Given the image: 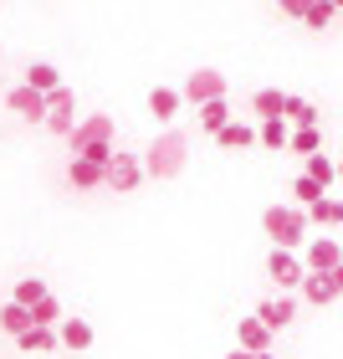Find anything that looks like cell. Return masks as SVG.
<instances>
[{
	"mask_svg": "<svg viewBox=\"0 0 343 359\" xmlns=\"http://www.w3.org/2000/svg\"><path fill=\"white\" fill-rule=\"evenodd\" d=\"M256 318H261V323H267V329L276 334V329H287V323H292V318H298V303H292V298H276V303H261V308H256Z\"/></svg>",
	"mask_w": 343,
	"mask_h": 359,
	"instance_id": "15",
	"label": "cell"
},
{
	"mask_svg": "<svg viewBox=\"0 0 343 359\" xmlns=\"http://www.w3.org/2000/svg\"><path fill=\"white\" fill-rule=\"evenodd\" d=\"M307 272H333L338 262H343V241H333V236H307Z\"/></svg>",
	"mask_w": 343,
	"mask_h": 359,
	"instance_id": "7",
	"label": "cell"
},
{
	"mask_svg": "<svg viewBox=\"0 0 343 359\" xmlns=\"http://www.w3.org/2000/svg\"><path fill=\"white\" fill-rule=\"evenodd\" d=\"M282 118H287L292 128H313V123H318V108L307 103V97H292V93H287V113H282Z\"/></svg>",
	"mask_w": 343,
	"mask_h": 359,
	"instance_id": "22",
	"label": "cell"
},
{
	"mask_svg": "<svg viewBox=\"0 0 343 359\" xmlns=\"http://www.w3.org/2000/svg\"><path fill=\"white\" fill-rule=\"evenodd\" d=\"M302 159H307V175L323 180V185H333V180H338V165H333L328 154H318V149H313V154H302Z\"/></svg>",
	"mask_w": 343,
	"mask_h": 359,
	"instance_id": "28",
	"label": "cell"
},
{
	"mask_svg": "<svg viewBox=\"0 0 343 359\" xmlns=\"http://www.w3.org/2000/svg\"><path fill=\"white\" fill-rule=\"evenodd\" d=\"M251 359H276V354H272V349H256V354H251Z\"/></svg>",
	"mask_w": 343,
	"mask_h": 359,
	"instance_id": "34",
	"label": "cell"
},
{
	"mask_svg": "<svg viewBox=\"0 0 343 359\" xmlns=\"http://www.w3.org/2000/svg\"><path fill=\"white\" fill-rule=\"evenodd\" d=\"M338 180H343V159H338Z\"/></svg>",
	"mask_w": 343,
	"mask_h": 359,
	"instance_id": "36",
	"label": "cell"
},
{
	"mask_svg": "<svg viewBox=\"0 0 343 359\" xmlns=\"http://www.w3.org/2000/svg\"><path fill=\"white\" fill-rule=\"evenodd\" d=\"M323 190H328V185H323V180H313L307 170H302L298 180H292V195H298V205H313V201H318Z\"/></svg>",
	"mask_w": 343,
	"mask_h": 359,
	"instance_id": "26",
	"label": "cell"
},
{
	"mask_svg": "<svg viewBox=\"0 0 343 359\" xmlns=\"http://www.w3.org/2000/svg\"><path fill=\"white\" fill-rule=\"evenodd\" d=\"M216 144H220V149H251V144H261V134H256L251 123H241V118H231V123H225L220 134H216Z\"/></svg>",
	"mask_w": 343,
	"mask_h": 359,
	"instance_id": "14",
	"label": "cell"
},
{
	"mask_svg": "<svg viewBox=\"0 0 343 359\" xmlns=\"http://www.w3.org/2000/svg\"><path fill=\"white\" fill-rule=\"evenodd\" d=\"M307 221H313V226H343V201H333V195L323 190L318 201L307 205Z\"/></svg>",
	"mask_w": 343,
	"mask_h": 359,
	"instance_id": "16",
	"label": "cell"
},
{
	"mask_svg": "<svg viewBox=\"0 0 343 359\" xmlns=\"http://www.w3.org/2000/svg\"><path fill=\"white\" fill-rule=\"evenodd\" d=\"M67 180L77 190H97V185H108V165H103V159H92V154H72Z\"/></svg>",
	"mask_w": 343,
	"mask_h": 359,
	"instance_id": "8",
	"label": "cell"
},
{
	"mask_svg": "<svg viewBox=\"0 0 343 359\" xmlns=\"http://www.w3.org/2000/svg\"><path fill=\"white\" fill-rule=\"evenodd\" d=\"M26 83H31V88H41V93H52V88L62 83V72L52 67V62H31V67H26Z\"/></svg>",
	"mask_w": 343,
	"mask_h": 359,
	"instance_id": "23",
	"label": "cell"
},
{
	"mask_svg": "<svg viewBox=\"0 0 343 359\" xmlns=\"http://www.w3.org/2000/svg\"><path fill=\"white\" fill-rule=\"evenodd\" d=\"M41 292H46V283H41V277H21V283H15V303H36L41 298Z\"/></svg>",
	"mask_w": 343,
	"mask_h": 359,
	"instance_id": "30",
	"label": "cell"
},
{
	"mask_svg": "<svg viewBox=\"0 0 343 359\" xmlns=\"http://www.w3.org/2000/svg\"><path fill=\"white\" fill-rule=\"evenodd\" d=\"M302 298L318 303V308H328L333 298H343V292H338V283H333V272H307V277H302Z\"/></svg>",
	"mask_w": 343,
	"mask_h": 359,
	"instance_id": "11",
	"label": "cell"
},
{
	"mask_svg": "<svg viewBox=\"0 0 343 359\" xmlns=\"http://www.w3.org/2000/svg\"><path fill=\"white\" fill-rule=\"evenodd\" d=\"M225 359H251V354H246V349H236V354H225Z\"/></svg>",
	"mask_w": 343,
	"mask_h": 359,
	"instance_id": "35",
	"label": "cell"
},
{
	"mask_svg": "<svg viewBox=\"0 0 343 359\" xmlns=\"http://www.w3.org/2000/svg\"><path fill=\"white\" fill-rule=\"evenodd\" d=\"M67 144H72V154L92 149V144H113V113H92V118H83L67 134Z\"/></svg>",
	"mask_w": 343,
	"mask_h": 359,
	"instance_id": "3",
	"label": "cell"
},
{
	"mask_svg": "<svg viewBox=\"0 0 343 359\" xmlns=\"http://www.w3.org/2000/svg\"><path fill=\"white\" fill-rule=\"evenodd\" d=\"M261 149H287V139H292V123L287 118H261Z\"/></svg>",
	"mask_w": 343,
	"mask_h": 359,
	"instance_id": "20",
	"label": "cell"
},
{
	"mask_svg": "<svg viewBox=\"0 0 343 359\" xmlns=\"http://www.w3.org/2000/svg\"><path fill=\"white\" fill-rule=\"evenodd\" d=\"M185 97H190V103H210V97H225V77H220L216 67L190 72V77H185Z\"/></svg>",
	"mask_w": 343,
	"mask_h": 359,
	"instance_id": "9",
	"label": "cell"
},
{
	"mask_svg": "<svg viewBox=\"0 0 343 359\" xmlns=\"http://www.w3.org/2000/svg\"><path fill=\"white\" fill-rule=\"evenodd\" d=\"M225 123H231V103H225V97H210V103H200V128H205V134H220Z\"/></svg>",
	"mask_w": 343,
	"mask_h": 359,
	"instance_id": "19",
	"label": "cell"
},
{
	"mask_svg": "<svg viewBox=\"0 0 343 359\" xmlns=\"http://www.w3.org/2000/svg\"><path fill=\"white\" fill-rule=\"evenodd\" d=\"M236 339H241V349H246V354H256V349H272V329H267V323H261L256 313L236 323Z\"/></svg>",
	"mask_w": 343,
	"mask_h": 359,
	"instance_id": "12",
	"label": "cell"
},
{
	"mask_svg": "<svg viewBox=\"0 0 343 359\" xmlns=\"http://www.w3.org/2000/svg\"><path fill=\"white\" fill-rule=\"evenodd\" d=\"M62 344H67V349H88L92 344V323L88 318H62Z\"/></svg>",
	"mask_w": 343,
	"mask_h": 359,
	"instance_id": "21",
	"label": "cell"
},
{
	"mask_svg": "<svg viewBox=\"0 0 343 359\" xmlns=\"http://www.w3.org/2000/svg\"><path fill=\"white\" fill-rule=\"evenodd\" d=\"M139 180H144V159L139 154H113L108 159V190L128 195V190H139Z\"/></svg>",
	"mask_w": 343,
	"mask_h": 359,
	"instance_id": "4",
	"label": "cell"
},
{
	"mask_svg": "<svg viewBox=\"0 0 343 359\" xmlns=\"http://www.w3.org/2000/svg\"><path fill=\"white\" fill-rule=\"evenodd\" d=\"M267 277H276L282 287H302L307 262H298V257H292V247H276V252L267 257Z\"/></svg>",
	"mask_w": 343,
	"mask_h": 359,
	"instance_id": "6",
	"label": "cell"
},
{
	"mask_svg": "<svg viewBox=\"0 0 343 359\" xmlns=\"http://www.w3.org/2000/svg\"><path fill=\"white\" fill-rule=\"evenodd\" d=\"M31 323H36V318H31V308H26V303H15V298H10L6 308H0V334H10V339H15V334H26Z\"/></svg>",
	"mask_w": 343,
	"mask_h": 359,
	"instance_id": "18",
	"label": "cell"
},
{
	"mask_svg": "<svg viewBox=\"0 0 343 359\" xmlns=\"http://www.w3.org/2000/svg\"><path fill=\"white\" fill-rule=\"evenodd\" d=\"M276 6H282V15H298V21H302V11L313 6V0H276Z\"/></svg>",
	"mask_w": 343,
	"mask_h": 359,
	"instance_id": "32",
	"label": "cell"
},
{
	"mask_svg": "<svg viewBox=\"0 0 343 359\" xmlns=\"http://www.w3.org/2000/svg\"><path fill=\"white\" fill-rule=\"evenodd\" d=\"M287 149H292V154H313V149H323V134H318V123H313V128H292Z\"/></svg>",
	"mask_w": 343,
	"mask_h": 359,
	"instance_id": "25",
	"label": "cell"
},
{
	"mask_svg": "<svg viewBox=\"0 0 343 359\" xmlns=\"http://www.w3.org/2000/svg\"><path fill=\"white\" fill-rule=\"evenodd\" d=\"M15 344H21L26 354H52V349L62 344V334L52 329V323H31L26 334H15Z\"/></svg>",
	"mask_w": 343,
	"mask_h": 359,
	"instance_id": "10",
	"label": "cell"
},
{
	"mask_svg": "<svg viewBox=\"0 0 343 359\" xmlns=\"http://www.w3.org/2000/svg\"><path fill=\"white\" fill-rule=\"evenodd\" d=\"M333 15H338V6H333V0H313V6L302 11V26L323 31V26H333Z\"/></svg>",
	"mask_w": 343,
	"mask_h": 359,
	"instance_id": "24",
	"label": "cell"
},
{
	"mask_svg": "<svg viewBox=\"0 0 343 359\" xmlns=\"http://www.w3.org/2000/svg\"><path fill=\"white\" fill-rule=\"evenodd\" d=\"M46 128H52L57 139H67L72 128H77V118H72V108H52V113H46Z\"/></svg>",
	"mask_w": 343,
	"mask_h": 359,
	"instance_id": "29",
	"label": "cell"
},
{
	"mask_svg": "<svg viewBox=\"0 0 343 359\" xmlns=\"http://www.w3.org/2000/svg\"><path fill=\"white\" fill-rule=\"evenodd\" d=\"M333 283H338V292H343V262H338V267H333Z\"/></svg>",
	"mask_w": 343,
	"mask_h": 359,
	"instance_id": "33",
	"label": "cell"
},
{
	"mask_svg": "<svg viewBox=\"0 0 343 359\" xmlns=\"http://www.w3.org/2000/svg\"><path fill=\"white\" fill-rule=\"evenodd\" d=\"M261 226H267V236L276 247H302L313 221H307V205H272L267 216H261Z\"/></svg>",
	"mask_w": 343,
	"mask_h": 359,
	"instance_id": "2",
	"label": "cell"
},
{
	"mask_svg": "<svg viewBox=\"0 0 343 359\" xmlns=\"http://www.w3.org/2000/svg\"><path fill=\"white\" fill-rule=\"evenodd\" d=\"M6 108L10 113H21V118H31V123H46V93L41 88H31V83H21V88H10L6 93Z\"/></svg>",
	"mask_w": 343,
	"mask_h": 359,
	"instance_id": "5",
	"label": "cell"
},
{
	"mask_svg": "<svg viewBox=\"0 0 343 359\" xmlns=\"http://www.w3.org/2000/svg\"><path fill=\"white\" fill-rule=\"evenodd\" d=\"M251 113H256V118H282V113H287V93L282 88H261L251 97Z\"/></svg>",
	"mask_w": 343,
	"mask_h": 359,
	"instance_id": "17",
	"label": "cell"
},
{
	"mask_svg": "<svg viewBox=\"0 0 343 359\" xmlns=\"http://www.w3.org/2000/svg\"><path fill=\"white\" fill-rule=\"evenodd\" d=\"M179 103H185V88H154V93H149V113H154L159 123L179 118Z\"/></svg>",
	"mask_w": 343,
	"mask_h": 359,
	"instance_id": "13",
	"label": "cell"
},
{
	"mask_svg": "<svg viewBox=\"0 0 343 359\" xmlns=\"http://www.w3.org/2000/svg\"><path fill=\"white\" fill-rule=\"evenodd\" d=\"M185 165H190V139L179 134V128H164V134L149 144V154H144V175H154V180L185 175Z\"/></svg>",
	"mask_w": 343,
	"mask_h": 359,
	"instance_id": "1",
	"label": "cell"
},
{
	"mask_svg": "<svg viewBox=\"0 0 343 359\" xmlns=\"http://www.w3.org/2000/svg\"><path fill=\"white\" fill-rule=\"evenodd\" d=\"M333 6H338V11H343V0H333Z\"/></svg>",
	"mask_w": 343,
	"mask_h": 359,
	"instance_id": "37",
	"label": "cell"
},
{
	"mask_svg": "<svg viewBox=\"0 0 343 359\" xmlns=\"http://www.w3.org/2000/svg\"><path fill=\"white\" fill-rule=\"evenodd\" d=\"M52 108H77V93L67 83H57L52 93H46V113H52Z\"/></svg>",
	"mask_w": 343,
	"mask_h": 359,
	"instance_id": "31",
	"label": "cell"
},
{
	"mask_svg": "<svg viewBox=\"0 0 343 359\" xmlns=\"http://www.w3.org/2000/svg\"><path fill=\"white\" fill-rule=\"evenodd\" d=\"M31 318H36V323H52V329H57V323H62V303L52 298V292H41V298L31 303Z\"/></svg>",
	"mask_w": 343,
	"mask_h": 359,
	"instance_id": "27",
	"label": "cell"
}]
</instances>
